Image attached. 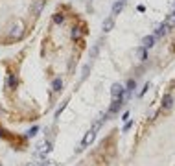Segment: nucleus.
Here are the masks:
<instances>
[{
	"mask_svg": "<svg viewBox=\"0 0 175 166\" xmlns=\"http://www.w3.org/2000/svg\"><path fill=\"white\" fill-rule=\"evenodd\" d=\"M22 33H24V26H22V24H13V26L9 28V32H8V37H9V39H20V37H22Z\"/></svg>",
	"mask_w": 175,
	"mask_h": 166,
	"instance_id": "f257e3e1",
	"label": "nucleus"
},
{
	"mask_svg": "<svg viewBox=\"0 0 175 166\" xmlns=\"http://www.w3.org/2000/svg\"><path fill=\"white\" fill-rule=\"evenodd\" d=\"M173 103H175L173 94H171V92H166L164 96H162V109H164V111H171V109H173Z\"/></svg>",
	"mask_w": 175,
	"mask_h": 166,
	"instance_id": "f03ea898",
	"label": "nucleus"
},
{
	"mask_svg": "<svg viewBox=\"0 0 175 166\" xmlns=\"http://www.w3.org/2000/svg\"><path fill=\"white\" fill-rule=\"evenodd\" d=\"M111 96H113V98H124V96H125V89H124V85L113 83V87H111Z\"/></svg>",
	"mask_w": 175,
	"mask_h": 166,
	"instance_id": "7ed1b4c3",
	"label": "nucleus"
},
{
	"mask_svg": "<svg viewBox=\"0 0 175 166\" xmlns=\"http://www.w3.org/2000/svg\"><path fill=\"white\" fill-rule=\"evenodd\" d=\"M124 98H113V103H111V107H109V113L111 114H116L118 111H122V107H124Z\"/></svg>",
	"mask_w": 175,
	"mask_h": 166,
	"instance_id": "20e7f679",
	"label": "nucleus"
},
{
	"mask_svg": "<svg viewBox=\"0 0 175 166\" xmlns=\"http://www.w3.org/2000/svg\"><path fill=\"white\" fill-rule=\"evenodd\" d=\"M113 28H114V17H107V19H103V24H101L103 33H109Z\"/></svg>",
	"mask_w": 175,
	"mask_h": 166,
	"instance_id": "39448f33",
	"label": "nucleus"
},
{
	"mask_svg": "<svg viewBox=\"0 0 175 166\" xmlns=\"http://www.w3.org/2000/svg\"><path fill=\"white\" fill-rule=\"evenodd\" d=\"M94 138H96V131H94V129H91L89 133H87V135L83 137V140H81V148H87V146H89Z\"/></svg>",
	"mask_w": 175,
	"mask_h": 166,
	"instance_id": "423d86ee",
	"label": "nucleus"
},
{
	"mask_svg": "<svg viewBox=\"0 0 175 166\" xmlns=\"http://www.w3.org/2000/svg\"><path fill=\"white\" fill-rule=\"evenodd\" d=\"M147 52H149V50L146 48V46H142V44H140L138 48H137V59H138V61H142V63H144V61H147Z\"/></svg>",
	"mask_w": 175,
	"mask_h": 166,
	"instance_id": "0eeeda50",
	"label": "nucleus"
},
{
	"mask_svg": "<svg viewBox=\"0 0 175 166\" xmlns=\"http://www.w3.org/2000/svg\"><path fill=\"white\" fill-rule=\"evenodd\" d=\"M168 33V24H166V22H162V24H159L157 26V30H155V35H153V37H155V39H159V37H164Z\"/></svg>",
	"mask_w": 175,
	"mask_h": 166,
	"instance_id": "6e6552de",
	"label": "nucleus"
},
{
	"mask_svg": "<svg viewBox=\"0 0 175 166\" xmlns=\"http://www.w3.org/2000/svg\"><path fill=\"white\" fill-rule=\"evenodd\" d=\"M17 83H18L17 76H15V74H9L8 80H6V89H8V90H13V89L17 87Z\"/></svg>",
	"mask_w": 175,
	"mask_h": 166,
	"instance_id": "1a4fd4ad",
	"label": "nucleus"
},
{
	"mask_svg": "<svg viewBox=\"0 0 175 166\" xmlns=\"http://www.w3.org/2000/svg\"><path fill=\"white\" fill-rule=\"evenodd\" d=\"M155 41H157V39L153 37V35H146V37L142 39V46H146L147 50H151L153 46H155Z\"/></svg>",
	"mask_w": 175,
	"mask_h": 166,
	"instance_id": "9d476101",
	"label": "nucleus"
},
{
	"mask_svg": "<svg viewBox=\"0 0 175 166\" xmlns=\"http://www.w3.org/2000/svg\"><path fill=\"white\" fill-rule=\"evenodd\" d=\"M124 2H120V0H116V2L113 4V9H111V17H116V15H120L122 13V9H124Z\"/></svg>",
	"mask_w": 175,
	"mask_h": 166,
	"instance_id": "9b49d317",
	"label": "nucleus"
},
{
	"mask_svg": "<svg viewBox=\"0 0 175 166\" xmlns=\"http://www.w3.org/2000/svg\"><path fill=\"white\" fill-rule=\"evenodd\" d=\"M46 6V0H37V2L33 4V13L35 15H39L41 11H42V8H45Z\"/></svg>",
	"mask_w": 175,
	"mask_h": 166,
	"instance_id": "f8f14e48",
	"label": "nucleus"
},
{
	"mask_svg": "<svg viewBox=\"0 0 175 166\" xmlns=\"http://www.w3.org/2000/svg\"><path fill=\"white\" fill-rule=\"evenodd\" d=\"M81 33H83V30H81L79 26H74V28H72V32H70V37H72L74 41H78V39L81 37Z\"/></svg>",
	"mask_w": 175,
	"mask_h": 166,
	"instance_id": "ddd939ff",
	"label": "nucleus"
},
{
	"mask_svg": "<svg viewBox=\"0 0 175 166\" xmlns=\"http://www.w3.org/2000/svg\"><path fill=\"white\" fill-rule=\"evenodd\" d=\"M61 89H63V81H61L59 78H55V80L52 81V90H54V92H59Z\"/></svg>",
	"mask_w": 175,
	"mask_h": 166,
	"instance_id": "4468645a",
	"label": "nucleus"
},
{
	"mask_svg": "<svg viewBox=\"0 0 175 166\" xmlns=\"http://www.w3.org/2000/svg\"><path fill=\"white\" fill-rule=\"evenodd\" d=\"M98 54H100V44H94L92 48H91V52H89V57H91V59H96Z\"/></svg>",
	"mask_w": 175,
	"mask_h": 166,
	"instance_id": "2eb2a0df",
	"label": "nucleus"
},
{
	"mask_svg": "<svg viewBox=\"0 0 175 166\" xmlns=\"http://www.w3.org/2000/svg\"><path fill=\"white\" fill-rule=\"evenodd\" d=\"M54 22H55V24H63V22H64V15L63 13H55L54 15Z\"/></svg>",
	"mask_w": 175,
	"mask_h": 166,
	"instance_id": "dca6fc26",
	"label": "nucleus"
},
{
	"mask_svg": "<svg viewBox=\"0 0 175 166\" xmlns=\"http://www.w3.org/2000/svg\"><path fill=\"white\" fill-rule=\"evenodd\" d=\"M135 89H137V81H135V80H129V81H127V89H125V90H127V92H133Z\"/></svg>",
	"mask_w": 175,
	"mask_h": 166,
	"instance_id": "f3484780",
	"label": "nucleus"
},
{
	"mask_svg": "<svg viewBox=\"0 0 175 166\" xmlns=\"http://www.w3.org/2000/svg\"><path fill=\"white\" fill-rule=\"evenodd\" d=\"M89 72H91V66H89V65H85V66H83V70H81V78H79V80L83 81L87 76H89Z\"/></svg>",
	"mask_w": 175,
	"mask_h": 166,
	"instance_id": "a211bd4d",
	"label": "nucleus"
},
{
	"mask_svg": "<svg viewBox=\"0 0 175 166\" xmlns=\"http://www.w3.org/2000/svg\"><path fill=\"white\" fill-rule=\"evenodd\" d=\"M37 133H39V127H37V126H33V127H31V129L26 133V137H28V138H31V137H35Z\"/></svg>",
	"mask_w": 175,
	"mask_h": 166,
	"instance_id": "6ab92c4d",
	"label": "nucleus"
},
{
	"mask_svg": "<svg viewBox=\"0 0 175 166\" xmlns=\"http://www.w3.org/2000/svg\"><path fill=\"white\" fill-rule=\"evenodd\" d=\"M131 127H133V120H127V122H125V126H124V129H122V133H127Z\"/></svg>",
	"mask_w": 175,
	"mask_h": 166,
	"instance_id": "aec40b11",
	"label": "nucleus"
},
{
	"mask_svg": "<svg viewBox=\"0 0 175 166\" xmlns=\"http://www.w3.org/2000/svg\"><path fill=\"white\" fill-rule=\"evenodd\" d=\"M64 109H67V102H64V103H63V105H61V107H59V109L55 111V118H59V114H61V113H63Z\"/></svg>",
	"mask_w": 175,
	"mask_h": 166,
	"instance_id": "412c9836",
	"label": "nucleus"
},
{
	"mask_svg": "<svg viewBox=\"0 0 175 166\" xmlns=\"http://www.w3.org/2000/svg\"><path fill=\"white\" fill-rule=\"evenodd\" d=\"M122 120H124V122L129 120V113H124V114H122Z\"/></svg>",
	"mask_w": 175,
	"mask_h": 166,
	"instance_id": "4be33fe9",
	"label": "nucleus"
},
{
	"mask_svg": "<svg viewBox=\"0 0 175 166\" xmlns=\"http://www.w3.org/2000/svg\"><path fill=\"white\" fill-rule=\"evenodd\" d=\"M147 89H149V83H146V85H144V89H142V92H140V94H146V92H147Z\"/></svg>",
	"mask_w": 175,
	"mask_h": 166,
	"instance_id": "5701e85b",
	"label": "nucleus"
},
{
	"mask_svg": "<svg viewBox=\"0 0 175 166\" xmlns=\"http://www.w3.org/2000/svg\"><path fill=\"white\" fill-rule=\"evenodd\" d=\"M48 166H59V164H57V162H52V161H50V162H48Z\"/></svg>",
	"mask_w": 175,
	"mask_h": 166,
	"instance_id": "b1692460",
	"label": "nucleus"
},
{
	"mask_svg": "<svg viewBox=\"0 0 175 166\" xmlns=\"http://www.w3.org/2000/svg\"><path fill=\"white\" fill-rule=\"evenodd\" d=\"M0 137H6V135H4V131H2V129H0Z\"/></svg>",
	"mask_w": 175,
	"mask_h": 166,
	"instance_id": "393cba45",
	"label": "nucleus"
},
{
	"mask_svg": "<svg viewBox=\"0 0 175 166\" xmlns=\"http://www.w3.org/2000/svg\"><path fill=\"white\" fill-rule=\"evenodd\" d=\"M120 2H124V4H125V2H127V0H120Z\"/></svg>",
	"mask_w": 175,
	"mask_h": 166,
	"instance_id": "a878e982",
	"label": "nucleus"
},
{
	"mask_svg": "<svg viewBox=\"0 0 175 166\" xmlns=\"http://www.w3.org/2000/svg\"><path fill=\"white\" fill-rule=\"evenodd\" d=\"M173 22H175V13H173Z\"/></svg>",
	"mask_w": 175,
	"mask_h": 166,
	"instance_id": "bb28decb",
	"label": "nucleus"
}]
</instances>
